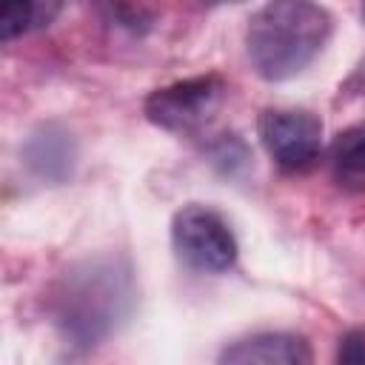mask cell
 I'll list each match as a JSON object with an SVG mask.
<instances>
[{
	"mask_svg": "<svg viewBox=\"0 0 365 365\" xmlns=\"http://www.w3.org/2000/svg\"><path fill=\"white\" fill-rule=\"evenodd\" d=\"M225 91L228 86L220 74H200L151 91L143 103V111L148 123H154L163 131L194 134L217 117Z\"/></svg>",
	"mask_w": 365,
	"mask_h": 365,
	"instance_id": "3",
	"label": "cell"
},
{
	"mask_svg": "<svg viewBox=\"0 0 365 365\" xmlns=\"http://www.w3.org/2000/svg\"><path fill=\"white\" fill-rule=\"evenodd\" d=\"M26 163L31 165L34 174L60 182L71 174V163H74V143L66 131L57 128H46L40 134H34L26 145Z\"/></svg>",
	"mask_w": 365,
	"mask_h": 365,
	"instance_id": "7",
	"label": "cell"
},
{
	"mask_svg": "<svg viewBox=\"0 0 365 365\" xmlns=\"http://www.w3.org/2000/svg\"><path fill=\"white\" fill-rule=\"evenodd\" d=\"M331 163H334V177L339 185L365 191V125L345 131L334 143Z\"/></svg>",
	"mask_w": 365,
	"mask_h": 365,
	"instance_id": "8",
	"label": "cell"
},
{
	"mask_svg": "<svg viewBox=\"0 0 365 365\" xmlns=\"http://www.w3.org/2000/svg\"><path fill=\"white\" fill-rule=\"evenodd\" d=\"M334 17L317 0H268L245 29V51L262 80L279 83L299 74L325 48Z\"/></svg>",
	"mask_w": 365,
	"mask_h": 365,
	"instance_id": "1",
	"label": "cell"
},
{
	"mask_svg": "<svg viewBox=\"0 0 365 365\" xmlns=\"http://www.w3.org/2000/svg\"><path fill=\"white\" fill-rule=\"evenodd\" d=\"M171 242L185 265L205 274H222L237 262V237L208 205H182L171 220Z\"/></svg>",
	"mask_w": 365,
	"mask_h": 365,
	"instance_id": "4",
	"label": "cell"
},
{
	"mask_svg": "<svg viewBox=\"0 0 365 365\" xmlns=\"http://www.w3.org/2000/svg\"><path fill=\"white\" fill-rule=\"evenodd\" d=\"M336 359L339 362H348V365H365V334L362 331H348L339 339Z\"/></svg>",
	"mask_w": 365,
	"mask_h": 365,
	"instance_id": "10",
	"label": "cell"
},
{
	"mask_svg": "<svg viewBox=\"0 0 365 365\" xmlns=\"http://www.w3.org/2000/svg\"><path fill=\"white\" fill-rule=\"evenodd\" d=\"M43 0H0V40H14L31 23H48Z\"/></svg>",
	"mask_w": 365,
	"mask_h": 365,
	"instance_id": "9",
	"label": "cell"
},
{
	"mask_svg": "<svg viewBox=\"0 0 365 365\" xmlns=\"http://www.w3.org/2000/svg\"><path fill=\"white\" fill-rule=\"evenodd\" d=\"M257 134L268 157L291 174L308 171L322 151V120L297 108H265L257 120Z\"/></svg>",
	"mask_w": 365,
	"mask_h": 365,
	"instance_id": "5",
	"label": "cell"
},
{
	"mask_svg": "<svg viewBox=\"0 0 365 365\" xmlns=\"http://www.w3.org/2000/svg\"><path fill=\"white\" fill-rule=\"evenodd\" d=\"M314 359L311 345L299 334L265 331L237 339L220 354V362L231 365H308Z\"/></svg>",
	"mask_w": 365,
	"mask_h": 365,
	"instance_id": "6",
	"label": "cell"
},
{
	"mask_svg": "<svg viewBox=\"0 0 365 365\" xmlns=\"http://www.w3.org/2000/svg\"><path fill=\"white\" fill-rule=\"evenodd\" d=\"M131 277L111 259H94L63 277L54 291V322L77 345H94L128 311Z\"/></svg>",
	"mask_w": 365,
	"mask_h": 365,
	"instance_id": "2",
	"label": "cell"
}]
</instances>
